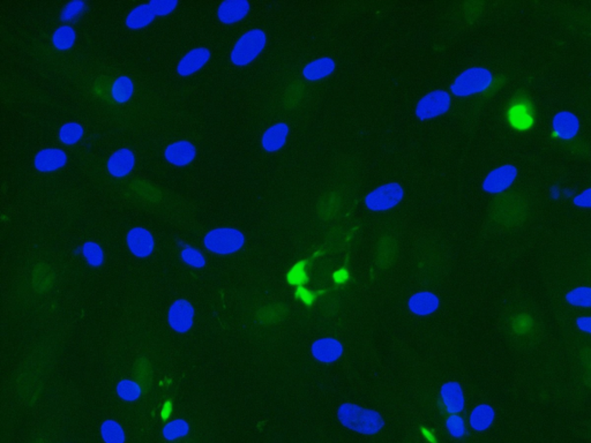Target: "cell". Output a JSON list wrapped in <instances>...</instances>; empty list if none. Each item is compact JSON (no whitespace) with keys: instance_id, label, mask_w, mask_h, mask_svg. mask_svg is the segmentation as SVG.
<instances>
[{"instance_id":"cell-31","label":"cell","mask_w":591,"mask_h":443,"mask_svg":"<svg viewBox=\"0 0 591 443\" xmlns=\"http://www.w3.org/2000/svg\"><path fill=\"white\" fill-rule=\"evenodd\" d=\"M83 256L86 258L87 262L92 267H100L104 261V253L101 249L100 245L93 241H87L82 247Z\"/></svg>"},{"instance_id":"cell-37","label":"cell","mask_w":591,"mask_h":443,"mask_svg":"<svg viewBox=\"0 0 591 443\" xmlns=\"http://www.w3.org/2000/svg\"><path fill=\"white\" fill-rule=\"evenodd\" d=\"M446 426H447L448 432L454 437H462L466 434V426H464V422L459 415H450L446 422Z\"/></svg>"},{"instance_id":"cell-26","label":"cell","mask_w":591,"mask_h":443,"mask_svg":"<svg viewBox=\"0 0 591 443\" xmlns=\"http://www.w3.org/2000/svg\"><path fill=\"white\" fill-rule=\"evenodd\" d=\"M134 85L131 79L127 76H119L116 79L111 88V95L117 103L124 104L132 99Z\"/></svg>"},{"instance_id":"cell-13","label":"cell","mask_w":591,"mask_h":443,"mask_svg":"<svg viewBox=\"0 0 591 443\" xmlns=\"http://www.w3.org/2000/svg\"><path fill=\"white\" fill-rule=\"evenodd\" d=\"M314 358L321 362H334L343 355V345L335 338H320L311 348Z\"/></svg>"},{"instance_id":"cell-39","label":"cell","mask_w":591,"mask_h":443,"mask_svg":"<svg viewBox=\"0 0 591 443\" xmlns=\"http://www.w3.org/2000/svg\"><path fill=\"white\" fill-rule=\"evenodd\" d=\"M577 323L582 331L591 333V318H579Z\"/></svg>"},{"instance_id":"cell-35","label":"cell","mask_w":591,"mask_h":443,"mask_svg":"<svg viewBox=\"0 0 591 443\" xmlns=\"http://www.w3.org/2000/svg\"><path fill=\"white\" fill-rule=\"evenodd\" d=\"M182 259L184 262L194 268H203L206 266V260L198 249H193L191 246H185L182 251Z\"/></svg>"},{"instance_id":"cell-32","label":"cell","mask_w":591,"mask_h":443,"mask_svg":"<svg viewBox=\"0 0 591 443\" xmlns=\"http://www.w3.org/2000/svg\"><path fill=\"white\" fill-rule=\"evenodd\" d=\"M566 299L572 305L591 307V287H577L567 293Z\"/></svg>"},{"instance_id":"cell-10","label":"cell","mask_w":591,"mask_h":443,"mask_svg":"<svg viewBox=\"0 0 591 443\" xmlns=\"http://www.w3.org/2000/svg\"><path fill=\"white\" fill-rule=\"evenodd\" d=\"M129 249L138 258H147L155 247L153 234L143 227H134L127 234Z\"/></svg>"},{"instance_id":"cell-33","label":"cell","mask_w":591,"mask_h":443,"mask_svg":"<svg viewBox=\"0 0 591 443\" xmlns=\"http://www.w3.org/2000/svg\"><path fill=\"white\" fill-rule=\"evenodd\" d=\"M189 432V424L185 420H174L164 427L163 436L169 441H172V440L187 435Z\"/></svg>"},{"instance_id":"cell-19","label":"cell","mask_w":591,"mask_h":443,"mask_svg":"<svg viewBox=\"0 0 591 443\" xmlns=\"http://www.w3.org/2000/svg\"><path fill=\"white\" fill-rule=\"evenodd\" d=\"M553 130L560 138L570 140L573 138L580 128V121L575 114L568 111H561L553 118Z\"/></svg>"},{"instance_id":"cell-27","label":"cell","mask_w":591,"mask_h":443,"mask_svg":"<svg viewBox=\"0 0 591 443\" xmlns=\"http://www.w3.org/2000/svg\"><path fill=\"white\" fill-rule=\"evenodd\" d=\"M76 32L70 25H61L54 32L52 43L58 50H68L74 45Z\"/></svg>"},{"instance_id":"cell-6","label":"cell","mask_w":591,"mask_h":443,"mask_svg":"<svg viewBox=\"0 0 591 443\" xmlns=\"http://www.w3.org/2000/svg\"><path fill=\"white\" fill-rule=\"evenodd\" d=\"M404 198V189L397 183H389L375 188L365 198V205L372 212H385L397 206Z\"/></svg>"},{"instance_id":"cell-17","label":"cell","mask_w":591,"mask_h":443,"mask_svg":"<svg viewBox=\"0 0 591 443\" xmlns=\"http://www.w3.org/2000/svg\"><path fill=\"white\" fill-rule=\"evenodd\" d=\"M440 300L435 293L423 291L413 294L409 299V309L415 316H428L439 309Z\"/></svg>"},{"instance_id":"cell-12","label":"cell","mask_w":591,"mask_h":443,"mask_svg":"<svg viewBox=\"0 0 591 443\" xmlns=\"http://www.w3.org/2000/svg\"><path fill=\"white\" fill-rule=\"evenodd\" d=\"M210 51L207 48H196L189 51L177 65V73L182 76H189L200 71L209 61Z\"/></svg>"},{"instance_id":"cell-23","label":"cell","mask_w":591,"mask_h":443,"mask_svg":"<svg viewBox=\"0 0 591 443\" xmlns=\"http://www.w3.org/2000/svg\"><path fill=\"white\" fill-rule=\"evenodd\" d=\"M155 17H156V15L154 14V12L152 11V8H150L149 5H140V6L134 8V10L127 15V18H126V25H127L129 29H133V30L143 29L145 28V27H147V25H150V23L154 21Z\"/></svg>"},{"instance_id":"cell-28","label":"cell","mask_w":591,"mask_h":443,"mask_svg":"<svg viewBox=\"0 0 591 443\" xmlns=\"http://www.w3.org/2000/svg\"><path fill=\"white\" fill-rule=\"evenodd\" d=\"M101 435L105 443H125L124 429L114 420H105L102 424Z\"/></svg>"},{"instance_id":"cell-25","label":"cell","mask_w":591,"mask_h":443,"mask_svg":"<svg viewBox=\"0 0 591 443\" xmlns=\"http://www.w3.org/2000/svg\"><path fill=\"white\" fill-rule=\"evenodd\" d=\"M134 378L138 381V384L145 393L149 391L153 386V369L150 365L149 360L147 358H139L134 362L133 366Z\"/></svg>"},{"instance_id":"cell-7","label":"cell","mask_w":591,"mask_h":443,"mask_svg":"<svg viewBox=\"0 0 591 443\" xmlns=\"http://www.w3.org/2000/svg\"><path fill=\"white\" fill-rule=\"evenodd\" d=\"M452 99L445 90L428 92L420 99L416 107V116L420 121H428L446 114L450 109Z\"/></svg>"},{"instance_id":"cell-29","label":"cell","mask_w":591,"mask_h":443,"mask_svg":"<svg viewBox=\"0 0 591 443\" xmlns=\"http://www.w3.org/2000/svg\"><path fill=\"white\" fill-rule=\"evenodd\" d=\"M83 133H85V130L81 125L78 124V123H68V124L61 126V131H59V138L65 145H75L76 142L81 140Z\"/></svg>"},{"instance_id":"cell-15","label":"cell","mask_w":591,"mask_h":443,"mask_svg":"<svg viewBox=\"0 0 591 443\" xmlns=\"http://www.w3.org/2000/svg\"><path fill=\"white\" fill-rule=\"evenodd\" d=\"M68 163V155L57 148L41 150L35 156V167L41 172H52L59 170Z\"/></svg>"},{"instance_id":"cell-36","label":"cell","mask_w":591,"mask_h":443,"mask_svg":"<svg viewBox=\"0 0 591 443\" xmlns=\"http://www.w3.org/2000/svg\"><path fill=\"white\" fill-rule=\"evenodd\" d=\"M87 8V4L81 0H74L68 3L65 6L64 10L61 12V20L63 21H70L73 19L76 18L78 15L81 14L82 12L85 11Z\"/></svg>"},{"instance_id":"cell-21","label":"cell","mask_w":591,"mask_h":443,"mask_svg":"<svg viewBox=\"0 0 591 443\" xmlns=\"http://www.w3.org/2000/svg\"><path fill=\"white\" fill-rule=\"evenodd\" d=\"M336 64L331 58L324 57L317 61H311L303 70L304 78L309 81H318L321 79L327 78L333 74Z\"/></svg>"},{"instance_id":"cell-5","label":"cell","mask_w":591,"mask_h":443,"mask_svg":"<svg viewBox=\"0 0 591 443\" xmlns=\"http://www.w3.org/2000/svg\"><path fill=\"white\" fill-rule=\"evenodd\" d=\"M491 72L483 68H469L463 72L455 79L450 85V92L459 97H467V96L479 94L486 90L491 85Z\"/></svg>"},{"instance_id":"cell-24","label":"cell","mask_w":591,"mask_h":443,"mask_svg":"<svg viewBox=\"0 0 591 443\" xmlns=\"http://www.w3.org/2000/svg\"><path fill=\"white\" fill-rule=\"evenodd\" d=\"M495 420V410L488 404L478 405L470 415V425L476 431H485Z\"/></svg>"},{"instance_id":"cell-20","label":"cell","mask_w":591,"mask_h":443,"mask_svg":"<svg viewBox=\"0 0 591 443\" xmlns=\"http://www.w3.org/2000/svg\"><path fill=\"white\" fill-rule=\"evenodd\" d=\"M289 135V126L285 123H278V124L271 126L268 128L267 131L265 132L262 135V148L266 152H278V150L283 148V145L287 142Z\"/></svg>"},{"instance_id":"cell-22","label":"cell","mask_w":591,"mask_h":443,"mask_svg":"<svg viewBox=\"0 0 591 443\" xmlns=\"http://www.w3.org/2000/svg\"><path fill=\"white\" fill-rule=\"evenodd\" d=\"M54 270L51 269L50 267L41 263L39 266L35 267L34 273H32V287L34 290L39 293H45L50 290L54 283Z\"/></svg>"},{"instance_id":"cell-9","label":"cell","mask_w":591,"mask_h":443,"mask_svg":"<svg viewBox=\"0 0 591 443\" xmlns=\"http://www.w3.org/2000/svg\"><path fill=\"white\" fill-rule=\"evenodd\" d=\"M193 319L194 309L185 299H179L169 309V324L177 333H187L192 328Z\"/></svg>"},{"instance_id":"cell-38","label":"cell","mask_w":591,"mask_h":443,"mask_svg":"<svg viewBox=\"0 0 591 443\" xmlns=\"http://www.w3.org/2000/svg\"><path fill=\"white\" fill-rule=\"evenodd\" d=\"M574 205L577 207H583V208H591V188H588L581 194L575 196Z\"/></svg>"},{"instance_id":"cell-2","label":"cell","mask_w":591,"mask_h":443,"mask_svg":"<svg viewBox=\"0 0 591 443\" xmlns=\"http://www.w3.org/2000/svg\"><path fill=\"white\" fill-rule=\"evenodd\" d=\"M338 418L346 429L364 435H374L385 426V420L379 412L353 403L340 405Z\"/></svg>"},{"instance_id":"cell-34","label":"cell","mask_w":591,"mask_h":443,"mask_svg":"<svg viewBox=\"0 0 591 443\" xmlns=\"http://www.w3.org/2000/svg\"><path fill=\"white\" fill-rule=\"evenodd\" d=\"M154 14L157 17H164L175 11L178 6L177 0H152L148 3Z\"/></svg>"},{"instance_id":"cell-4","label":"cell","mask_w":591,"mask_h":443,"mask_svg":"<svg viewBox=\"0 0 591 443\" xmlns=\"http://www.w3.org/2000/svg\"><path fill=\"white\" fill-rule=\"evenodd\" d=\"M203 244L209 252L227 256L238 252L245 244V237L239 230L231 227L215 229L206 234Z\"/></svg>"},{"instance_id":"cell-18","label":"cell","mask_w":591,"mask_h":443,"mask_svg":"<svg viewBox=\"0 0 591 443\" xmlns=\"http://www.w3.org/2000/svg\"><path fill=\"white\" fill-rule=\"evenodd\" d=\"M440 393H442V402H444L446 410L449 413L455 415V413H459L464 409V395H463V390L459 383L452 381V382L442 384Z\"/></svg>"},{"instance_id":"cell-16","label":"cell","mask_w":591,"mask_h":443,"mask_svg":"<svg viewBox=\"0 0 591 443\" xmlns=\"http://www.w3.org/2000/svg\"><path fill=\"white\" fill-rule=\"evenodd\" d=\"M251 5L246 0H227L223 1L218 10L220 21L225 25H232L242 21L249 14Z\"/></svg>"},{"instance_id":"cell-3","label":"cell","mask_w":591,"mask_h":443,"mask_svg":"<svg viewBox=\"0 0 591 443\" xmlns=\"http://www.w3.org/2000/svg\"><path fill=\"white\" fill-rule=\"evenodd\" d=\"M266 43L267 35L264 30L256 28L245 32L232 49L230 54L232 64L242 68L252 63L264 51Z\"/></svg>"},{"instance_id":"cell-11","label":"cell","mask_w":591,"mask_h":443,"mask_svg":"<svg viewBox=\"0 0 591 443\" xmlns=\"http://www.w3.org/2000/svg\"><path fill=\"white\" fill-rule=\"evenodd\" d=\"M196 156V147L191 142L185 141V140L167 145L165 152H164L165 160L176 167L189 165V164L192 163Z\"/></svg>"},{"instance_id":"cell-1","label":"cell","mask_w":591,"mask_h":443,"mask_svg":"<svg viewBox=\"0 0 591 443\" xmlns=\"http://www.w3.org/2000/svg\"><path fill=\"white\" fill-rule=\"evenodd\" d=\"M507 327L513 343L520 348L534 345L543 330L541 316L536 306L521 297L513 299L507 316Z\"/></svg>"},{"instance_id":"cell-8","label":"cell","mask_w":591,"mask_h":443,"mask_svg":"<svg viewBox=\"0 0 591 443\" xmlns=\"http://www.w3.org/2000/svg\"><path fill=\"white\" fill-rule=\"evenodd\" d=\"M517 177V167L507 164L502 167L491 171L488 174V177L485 178L483 183V188L485 192L491 193V194H497L501 192L508 189L513 185L514 181Z\"/></svg>"},{"instance_id":"cell-30","label":"cell","mask_w":591,"mask_h":443,"mask_svg":"<svg viewBox=\"0 0 591 443\" xmlns=\"http://www.w3.org/2000/svg\"><path fill=\"white\" fill-rule=\"evenodd\" d=\"M141 391H143L141 387L138 383L134 382V381H131V380H123V381L118 383V395L124 401H136V400L140 398Z\"/></svg>"},{"instance_id":"cell-14","label":"cell","mask_w":591,"mask_h":443,"mask_svg":"<svg viewBox=\"0 0 591 443\" xmlns=\"http://www.w3.org/2000/svg\"><path fill=\"white\" fill-rule=\"evenodd\" d=\"M136 165V156L132 150L127 148L114 152L107 161V171L116 178L126 177Z\"/></svg>"}]
</instances>
